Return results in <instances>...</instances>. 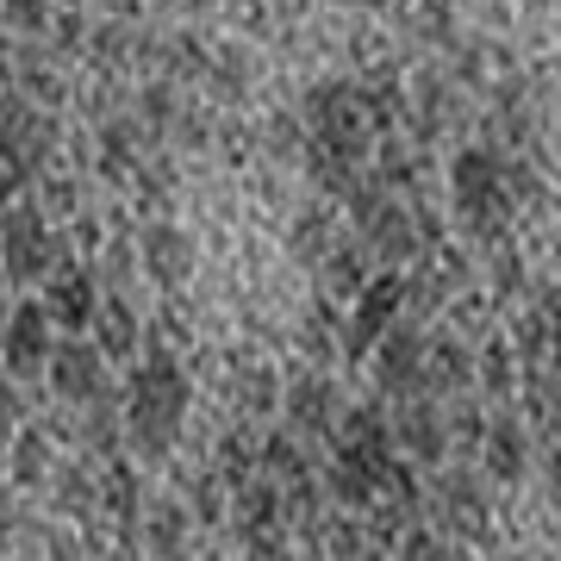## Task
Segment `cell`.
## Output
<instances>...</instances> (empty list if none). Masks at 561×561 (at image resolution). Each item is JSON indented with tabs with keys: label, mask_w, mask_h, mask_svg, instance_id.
Wrapping results in <instances>:
<instances>
[{
	"label": "cell",
	"mask_w": 561,
	"mask_h": 561,
	"mask_svg": "<svg viewBox=\"0 0 561 561\" xmlns=\"http://www.w3.org/2000/svg\"><path fill=\"white\" fill-rule=\"evenodd\" d=\"M393 424L368 405V412H350L337 424V456H331V493L343 505H375L381 481L393 474Z\"/></svg>",
	"instance_id": "1"
},
{
	"label": "cell",
	"mask_w": 561,
	"mask_h": 561,
	"mask_svg": "<svg viewBox=\"0 0 561 561\" xmlns=\"http://www.w3.org/2000/svg\"><path fill=\"white\" fill-rule=\"evenodd\" d=\"M181 419H187V381H181V368H175L169 350H150V356L138 362L131 387H125V424H131V437H138L150 456H162V449L175 443Z\"/></svg>",
	"instance_id": "2"
},
{
	"label": "cell",
	"mask_w": 561,
	"mask_h": 561,
	"mask_svg": "<svg viewBox=\"0 0 561 561\" xmlns=\"http://www.w3.org/2000/svg\"><path fill=\"white\" fill-rule=\"evenodd\" d=\"M449 187H456V213H461L468 231L493 238V231L512 219V187H505V157L500 150H486V144L461 150L456 169H449Z\"/></svg>",
	"instance_id": "3"
},
{
	"label": "cell",
	"mask_w": 561,
	"mask_h": 561,
	"mask_svg": "<svg viewBox=\"0 0 561 561\" xmlns=\"http://www.w3.org/2000/svg\"><path fill=\"white\" fill-rule=\"evenodd\" d=\"M306 119H312V150H331L343 162L368 157V106H362V88L324 81L319 94L306 101Z\"/></svg>",
	"instance_id": "4"
},
{
	"label": "cell",
	"mask_w": 561,
	"mask_h": 561,
	"mask_svg": "<svg viewBox=\"0 0 561 561\" xmlns=\"http://www.w3.org/2000/svg\"><path fill=\"white\" fill-rule=\"evenodd\" d=\"M50 256H57V238H50L38 206H7V219H0V262H7V275L32 280L50 268Z\"/></svg>",
	"instance_id": "5"
},
{
	"label": "cell",
	"mask_w": 561,
	"mask_h": 561,
	"mask_svg": "<svg viewBox=\"0 0 561 561\" xmlns=\"http://www.w3.org/2000/svg\"><path fill=\"white\" fill-rule=\"evenodd\" d=\"M400 300H405V280L400 275H375L368 287L356 294V312H350V324H343V343H350V356H362V350H375V343L400 324Z\"/></svg>",
	"instance_id": "6"
},
{
	"label": "cell",
	"mask_w": 561,
	"mask_h": 561,
	"mask_svg": "<svg viewBox=\"0 0 561 561\" xmlns=\"http://www.w3.org/2000/svg\"><path fill=\"white\" fill-rule=\"evenodd\" d=\"M50 356H57L50 306H38V300L13 306V319H7V331H0V362H7L13 375H32V368H50Z\"/></svg>",
	"instance_id": "7"
},
{
	"label": "cell",
	"mask_w": 561,
	"mask_h": 561,
	"mask_svg": "<svg viewBox=\"0 0 561 561\" xmlns=\"http://www.w3.org/2000/svg\"><path fill=\"white\" fill-rule=\"evenodd\" d=\"M375 375H381V387H393V393H419L424 375H431V337H424L419 324H393V331L375 343Z\"/></svg>",
	"instance_id": "8"
},
{
	"label": "cell",
	"mask_w": 561,
	"mask_h": 561,
	"mask_svg": "<svg viewBox=\"0 0 561 561\" xmlns=\"http://www.w3.org/2000/svg\"><path fill=\"white\" fill-rule=\"evenodd\" d=\"M50 387H57L62 400H101V387H106V350L101 343H62L57 356H50Z\"/></svg>",
	"instance_id": "9"
},
{
	"label": "cell",
	"mask_w": 561,
	"mask_h": 561,
	"mask_svg": "<svg viewBox=\"0 0 561 561\" xmlns=\"http://www.w3.org/2000/svg\"><path fill=\"white\" fill-rule=\"evenodd\" d=\"M393 443L412 449V461H443V449H449V424H443L437 400L405 393V412H400V424H393Z\"/></svg>",
	"instance_id": "10"
},
{
	"label": "cell",
	"mask_w": 561,
	"mask_h": 561,
	"mask_svg": "<svg viewBox=\"0 0 561 561\" xmlns=\"http://www.w3.org/2000/svg\"><path fill=\"white\" fill-rule=\"evenodd\" d=\"M280 412H287V424H294V437H319V431L337 424V393H331L324 375H300V381L287 387Z\"/></svg>",
	"instance_id": "11"
},
{
	"label": "cell",
	"mask_w": 561,
	"mask_h": 561,
	"mask_svg": "<svg viewBox=\"0 0 561 561\" xmlns=\"http://www.w3.org/2000/svg\"><path fill=\"white\" fill-rule=\"evenodd\" d=\"M362 243H368L375 256H387V262L419 256V219H412V206L381 201V206H375V219L362 225Z\"/></svg>",
	"instance_id": "12"
},
{
	"label": "cell",
	"mask_w": 561,
	"mask_h": 561,
	"mask_svg": "<svg viewBox=\"0 0 561 561\" xmlns=\"http://www.w3.org/2000/svg\"><path fill=\"white\" fill-rule=\"evenodd\" d=\"M94 312H101V300H94V280L81 275V268L50 275V319H62L69 331H81V324H94Z\"/></svg>",
	"instance_id": "13"
},
{
	"label": "cell",
	"mask_w": 561,
	"mask_h": 561,
	"mask_svg": "<svg viewBox=\"0 0 561 561\" xmlns=\"http://www.w3.org/2000/svg\"><path fill=\"white\" fill-rule=\"evenodd\" d=\"M437 518L449 524V530H481V518H486L481 481H468V474H443V486H437Z\"/></svg>",
	"instance_id": "14"
},
{
	"label": "cell",
	"mask_w": 561,
	"mask_h": 561,
	"mask_svg": "<svg viewBox=\"0 0 561 561\" xmlns=\"http://www.w3.org/2000/svg\"><path fill=\"white\" fill-rule=\"evenodd\" d=\"M481 449H486V468L500 474V481H518L524 474V461H530V437H524L512 419H493L481 431Z\"/></svg>",
	"instance_id": "15"
},
{
	"label": "cell",
	"mask_w": 561,
	"mask_h": 561,
	"mask_svg": "<svg viewBox=\"0 0 561 561\" xmlns=\"http://www.w3.org/2000/svg\"><path fill=\"white\" fill-rule=\"evenodd\" d=\"M144 268L157 280L187 275V238H181L175 225H150V231H144Z\"/></svg>",
	"instance_id": "16"
},
{
	"label": "cell",
	"mask_w": 561,
	"mask_h": 561,
	"mask_svg": "<svg viewBox=\"0 0 561 561\" xmlns=\"http://www.w3.org/2000/svg\"><path fill=\"white\" fill-rule=\"evenodd\" d=\"M94 337H101V350H113V356H131V350H138V319L113 300V306L94 312Z\"/></svg>",
	"instance_id": "17"
},
{
	"label": "cell",
	"mask_w": 561,
	"mask_h": 561,
	"mask_svg": "<svg viewBox=\"0 0 561 561\" xmlns=\"http://www.w3.org/2000/svg\"><path fill=\"white\" fill-rule=\"evenodd\" d=\"M468 381V356H461L456 337H437L431 343V375H424V387H456Z\"/></svg>",
	"instance_id": "18"
},
{
	"label": "cell",
	"mask_w": 561,
	"mask_h": 561,
	"mask_svg": "<svg viewBox=\"0 0 561 561\" xmlns=\"http://www.w3.org/2000/svg\"><path fill=\"white\" fill-rule=\"evenodd\" d=\"M150 542H157L162 556H181V542H187V518H181V505H157V512H150Z\"/></svg>",
	"instance_id": "19"
},
{
	"label": "cell",
	"mask_w": 561,
	"mask_h": 561,
	"mask_svg": "<svg viewBox=\"0 0 561 561\" xmlns=\"http://www.w3.org/2000/svg\"><path fill=\"white\" fill-rule=\"evenodd\" d=\"M238 393H243V412H275L280 405V381L268 375V368H262V375L250 368V375L238 381Z\"/></svg>",
	"instance_id": "20"
},
{
	"label": "cell",
	"mask_w": 561,
	"mask_h": 561,
	"mask_svg": "<svg viewBox=\"0 0 561 561\" xmlns=\"http://www.w3.org/2000/svg\"><path fill=\"white\" fill-rule=\"evenodd\" d=\"M7 20L20 32H44L50 25V0H7Z\"/></svg>",
	"instance_id": "21"
},
{
	"label": "cell",
	"mask_w": 561,
	"mask_h": 561,
	"mask_svg": "<svg viewBox=\"0 0 561 561\" xmlns=\"http://www.w3.org/2000/svg\"><path fill=\"white\" fill-rule=\"evenodd\" d=\"M393 561H449V549H443L437 537H405Z\"/></svg>",
	"instance_id": "22"
},
{
	"label": "cell",
	"mask_w": 561,
	"mask_h": 561,
	"mask_svg": "<svg viewBox=\"0 0 561 561\" xmlns=\"http://www.w3.org/2000/svg\"><path fill=\"white\" fill-rule=\"evenodd\" d=\"M225 474H231V481H256V474H250V443H243V437H231V443H225Z\"/></svg>",
	"instance_id": "23"
},
{
	"label": "cell",
	"mask_w": 561,
	"mask_h": 561,
	"mask_svg": "<svg viewBox=\"0 0 561 561\" xmlns=\"http://www.w3.org/2000/svg\"><path fill=\"white\" fill-rule=\"evenodd\" d=\"M549 350H556V368H561V319L549 324Z\"/></svg>",
	"instance_id": "24"
},
{
	"label": "cell",
	"mask_w": 561,
	"mask_h": 561,
	"mask_svg": "<svg viewBox=\"0 0 561 561\" xmlns=\"http://www.w3.org/2000/svg\"><path fill=\"white\" fill-rule=\"evenodd\" d=\"M7 76H13V69H7V50H0V88H7Z\"/></svg>",
	"instance_id": "25"
},
{
	"label": "cell",
	"mask_w": 561,
	"mask_h": 561,
	"mask_svg": "<svg viewBox=\"0 0 561 561\" xmlns=\"http://www.w3.org/2000/svg\"><path fill=\"white\" fill-rule=\"evenodd\" d=\"M368 7H375V0H368Z\"/></svg>",
	"instance_id": "26"
},
{
	"label": "cell",
	"mask_w": 561,
	"mask_h": 561,
	"mask_svg": "<svg viewBox=\"0 0 561 561\" xmlns=\"http://www.w3.org/2000/svg\"><path fill=\"white\" fill-rule=\"evenodd\" d=\"M556 256H561V250H556Z\"/></svg>",
	"instance_id": "27"
}]
</instances>
